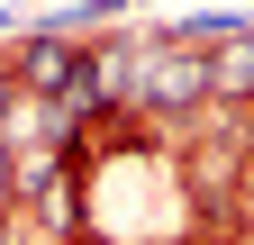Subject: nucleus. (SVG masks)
<instances>
[{
  "label": "nucleus",
  "instance_id": "f03ea898",
  "mask_svg": "<svg viewBox=\"0 0 254 245\" xmlns=\"http://www.w3.org/2000/svg\"><path fill=\"white\" fill-rule=\"evenodd\" d=\"M209 91H218V100H254V27L209 55Z\"/></svg>",
  "mask_w": 254,
  "mask_h": 245
},
{
  "label": "nucleus",
  "instance_id": "f257e3e1",
  "mask_svg": "<svg viewBox=\"0 0 254 245\" xmlns=\"http://www.w3.org/2000/svg\"><path fill=\"white\" fill-rule=\"evenodd\" d=\"M18 91H46V100L91 109V55L64 37V27H37V37H27V55H18Z\"/></svg>",
  "mask_w": 254,
  "mask_h": 245
},
{
  "label": "nucleus",
  "instance_id": "7ed1b4c3",
  "mask_svg": "<svg viewBox=\"0 0 254 245\" xmlns=\"http://www.w3.org/2000/svg\"><path fill=\"white\" fill-rule=\"evenodd\" d=\"M0 109H9V82H0Z\"/></svg>",
  "mask_w": 254,
  "mask_h": 245
}]
</instances>
